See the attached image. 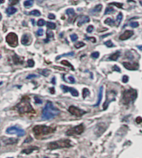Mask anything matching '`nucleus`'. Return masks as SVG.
Masks as SVG:
<instances>
[{
	"mask_svg": "<svg viewBox=\"0 0 142 158\" xmlns=\"http://www.w3.org/2000/svg\"><path fill=\"white\" fill-rule=\"evenodd\" d=\"M60 113V110L54 106V104L51 101L47 103L46 106L42 110V119H52L57 117Z\"/></svg>",
	"mask_w": 142,
	"mask_h": 158,
	"instance_id": "f257e3e1",
	"label": "nucleus"
},
{
	"mask_svg": "<svg viewBox=\"0 0 142 158\" xmlns=\"http://www.w3.org/2000/svg\"><path fill=\"white\" fill-rule=\"evenodd\" d=\"M17 108L20 113H30V112L34 113V109L30 103V99L29 97H23L20 103L17 105Z\"/></svg>",
	"mask_w": 142,
	"mask_h": 158,
	"instance_id": "f03ea898",
	"label": "nucleus"
},
{
	"mask_svg": "<svg viewBox=\"0 0 142 158\" xmlns=\"http://www.w3.org/2000/svg\"><path fill=\"white\" fill-rule=\"evenodd\" d=\"M56 128H52V127H47L45 125H36L33 128V131L36 136H44L50 134L55 132Z\"/></svg>",
	"mask_w": 142,
	"mask_h": 158,
	"instance_id": "7ed1b4c3",
	"label": "nucleus"
},
{
	"mask_svg": "<svg viewBox=\"0 0 142 158\" xmlns=\"http://www.w3.org/2000/svg\"><path fill=\"white\" fill-rule=\"evenodd\" d=\"M72 146V142L69 139H63V140H58V141H52L48 143L47 148L50 150H55L59 148H66V147H71Z\"/></svg>",
	"mask_w": 142,
	"mask_h": 158,
	"instance_id": "20e7f679",
	"label": "nucleus"
},
{
	"mask_svg": "<svg viewBox=\"0 0 142 158\" xmlns=\"http://www.w3.org/2000/svg\"><path fill=\"white\" fill-rule=\"evenodd\" d=\"M137 93L136 91L133 89H130L128 90L124 91L123 96H122V102L125 105H128L129 103H131L132 102L135 101V99H136Z\"/></svg>",
	"mask_w": 142,
	"mask_h": 158,
	"instance_id": "39448f33",
	"label": "nucleus"
},
{
	"mask_svg": "<svg viewBox=\"0 0 142 158\" xmlns=\"http://www.w3.org/2000/svg\"><path fill=\"white\" fill-rule=\"evenodd\" d=\"M6 41L10 46L15 47L18 44L17 36L15 33H13V32H10V33L8 34L7 37H6Z\"/></svg>",
	"mask_w": 142,
	"mask_h": 158,
	"instance_id": "423d86ee",
	"label": "nucleus"
},
{
	"mask_svg": "<svg viewBox=\"0 0 142 158\" xmlns=\"http://www.w3.org/2000/svg\"><path fill=\"white\" fill-rule=\"evenodd\" d=\"M84 125L83 124H80L72 128L69 129L68 132H67V135L68 136H73V135H79V134H81L83 132H84Z\"/></svg>",
	"mask_w": 142,
	"mask_h": 158,
	"instance_id": "0eeeda50",
	"label": "nucleus"
},
{
	"mask_svg": "<svg viewBox=\"0 0 142 158\" xmlns=\"http://www.w3.org/2000/svg\"><path fill=\"white\" fill-rule=\"evenodd\" d=\"M6 132L8 134H17L19 137H23L25 135V132L24 130L21 129L19 128H17V126H13V127H9L8 128H7Z\"/></svg>",
	"mask_w": 142,
	"mask_h": 158,
	"instance_id": "6e6552de",
	"label": "nucleus"
},
{
	"mask_svg": "<svg viewBox=\"0 0 142 158\" xmlns=\"http://www.w3.org/2000/svg\"><path fill=\"white\" fill-rule=\"evenodd\" d=\"M116 93L115 91H110V92H108L107 94H106V102L103 104V109L104 110H106L107 108L108 104L111 102L116 99Z\"/></svg>",
	"mask_w": 142,
	"mask_h": 158,
	"instance_id": "1a4fd4ad",
	"label": "nucleus"
},
{
	"mask_svg": "<svg viewBox=\"0 0 142 158\" xmlns=\"http://www.w3.org/2000/svg\"><path fill=\"white\" fill-rule=\"evenodd\" d=\"M107 128L106 124L105 123H101V124H98L97 125V127L95 128V130H94V133L97 137H100V136L102 135V133L106 131Z\"/></svg>",
	"mask_w": 142,
	"mask_h": 158,
	"instance_id": "9d476101",
	"label": "nucleus"
},
{
	"mask_svg": "<svg viewBox=\"0 0 142 158\" xmlns=\"http://www.w3.org/2000/svg\"><path fill=\"white\" fill-rule=\"evenodd\" d=\"M68 111L71 114H72L74 116H77V117H81V116L84 115L86 113V111L81 110V109L75 107V106H70L68 108Z\"/></svg>",
	"mask_w": 142,
	"mask_h": 158,
	"instance_id": "9b49d317",
	"label": "nucleus"
},
{
	"mask_svg": "<svg viewBox=\"0 0 142 158\" xmlns=\"http://www.w3.org/2000/svg\"><path fill=\"white\" fill-rule=\"evenodd\" d=\"M123 66L125 69L129 70H136L139 69L138 63H130V62H123Z\"/></svg>",
	"mask_w": 142,
	"mask_h": 158,
	"instance_id": "f8f14e48",
	"label": "nucleus"
},
{
	"mask_svg": "<svg viewBox=\"0 0 142 158\" xmlns=\"http://www.w3.org/2000/svg\"><path fill=\"white\" fill-rule=\"evenodd\" d=\"M61 88L63 89V90L64 92H71V94H72V95L75 96V97H77V96L79 95V94H78V92L77 90H75L73 88H71V87H68V86H66V85H61Z\"/></svg>",
	"mask_w": 142,
	"mask_h": 158,
	"instance_id": "ddd939ff",
	"label": "nucleus"
},
{
	"mask_svg": "<svg viewBox=\"0 0 142 158\" xmlns=\"http://www.w3.org/2000/svg\"><path fill=\"white\" fill-rule=\"evenodd\" d=\"M2 142L3 145H13L17 142L16 138H12V137H2Z\"/></svg>",
	"mask_w": 142,
	"mask_h": 158,
	"instance_id": "4468645a",
	"label": "nucleus"
},
{
	"mask_svg": "<svg viewBox=\"0 0 142 158\" xmlns=\"http://www.w3.org/2000/svg\"><path fill=\"white\" fill-rule=\"evenodd\" d=\"M132 36H133V32L131 31V30H126L125 32H123L120 36L119 39L121 40V41H124V40L129 39Z\"/></svg>",
	"mask_w": 142,
	"mask_h": 158,
	"instance_id": "2eb2a0df",
	"label": "nucleus"
},
{
	"mask_svg": "<svg viewBox=\"0 0 142 158\" xmlns=\"http://www.w3.org/2000/svg\"><path fill=\"white\" fill-rule=\"evenodd\" d=\"M89 22H90V18H89V17H87V16H81V17H80L77 25H78L79 27H81V26L83 25L84 23H89Z\"/></svg>",
	"mask_w": 142,
	"mask_h": 158,
	"instance_id": "dca6fc26",
	"label": "nucleus"
},
{
	"mask_svg": "<svg viewBox=\"0 0 142 158\" xmlns=\"http://www.w3.org/2000/svg\"><path fill=\"white\" fill-rule=\"evenodd\" d=\"M30 39H31V37H30V36H29V34H24L22 37L21 42L23 45H28V44L30 43Z\"/></svg>",
	"mask_w": 142,
	"mask_h": 158,
	"instance_id": "f3484780",
	"label": "nucleus"
},
{
	"mask_svg": "<svg viewBox=\"0 0 142 158\" xmlns=\"http://www.w3.org/2000/svg\"><path fill=\"white\" fill-rule=\"evenodd\" d=\"M102 94H103V86H101V88H100V90H99V94H98V99H97V103L94 105L95 107L99 106L100 103H101V101H102Z\"/></svg>",
	"mask_w": 142,
	"mask_h": 158,
	"instance_id": "a211bd4d",
	"label": "nucleus"
},
{
	"mask_svg": "<svg viewBox=\"0 0 142 158\" xmlns=\"http://www.w3.org/2000/svg\"><path fill=\"white\" fill-rule=\"evenodd\" d=\"M120 56V51H116L115 53H113L112 55H111L110 56V57H109V60L110 61H117V59L119 58Z\"/></svg>",
	"mask_w": 142,
	"mask_h": 158,
	"instance_id": "6ab92c4d",
	"label": "nucleus"
},
{
	"mask_svg": "<svg viewBox=\"0 0 142 158\" xmlns=\"http://www.w3.org/2000/svg\"><path fill=\"white\" fill-rule=\"evenodd\" d=\"M35 150H38V147H30V148H27V149H24V150H23V152H22L24 153V154H30V153L33 152L35 151Z\"/></svg>",
	"mask_w": 142,
	"mask_h": 158,
	"instance_id": "aec40b11",
	"label": "nucleus"
},
{
	"mask_svg": "<svg viewBox=\"0 0 142 158\" xmlns=\"http://www.w3.org/2000/svg\"><path fill=\"white\" fill-rule=\"evenodd\" d=\"M16 12H17V8H13V7H8V8H7V10H6V12H7L8 15H13V14H14Z\"/></svg>",
	"mask_w": 142,
	"mask_h": 158,
	"instance_id": "412c9836",
	"label": "nucleus"
},
{
	"mask_svg": "<svg viewBox=\"0 0 142 158\" xmlns=\"http://www.w3.org/2000/svg\"><path fill=\"white\" fill-rule=\"evenodd\" d=\"M102 9V4H97V6L94 7L93 9H91V13H93V12H100Z\"/></svg>",
	"mask_w": 142,
	"mask_h": 158,
	"instance_id": "4be33fe9",
	"label": "nucleus"
},
{
	"mask_svg": "<svg viewBox=\"0 0 142 158\" xmlns=\"http://www.w3.org/2000/svg\"><path fill=\"white\" fill-rule=\"evenodd\" d=\"M122 18H123V14L121 12H120L116 17V26H119L120 24L121 21H122Z\"/></svg>",
	"mask_w": 142,
	"mask_h": 158,
	"instance_id": "5701e85b",
	"label": "nucleus"
},
{
	"mask_svg": "<svg viewBox=\"0 0 142 158\" xmlns=\"http://www.w3.org/2000/svg\"><path fill=\"white\" fill-rule=\"evenodd\" d=\"M39 73L42 75L43 76H48L50 74V70H39Z\"/></svg>",
	"mask_w": 142,
	"mask_h": 158,
	"instance_id": "b1692460",
	"label": "nucleus"
},
{
	"mask_svg": "<svg viewBox=\"0 0 142 158\" xmlns=\"http://www.w3.org/2000/svg\"><path fill=\"white\" fill-rule=\"evenodd\" d=\"M66 12H67V14L70 17H72V16H75V11H74L73 8H68V9H67Z\"/></svg>",
	"mask_w": 142,
	"mask_h": 158,
	"instance_id": "393cba45",
	"label": "nucleus"
},
{
	"mask_svg": "<svg viewBox=\"0 0 142 158\" xmlns=\"http://www.w3.org/2000/svg\"><path fill=\"white\" fill-rule=\"evenodd\" d=\"M33 0H26L24 2V6L26 8H30L33 6Z\"/></svg>",
	"mask_w": 142,
	"mask_h": 158,
	"instance_id": "a878e982",
	"label": "nucleus"
},
{
	"mask_svg": "<svg viewBox=\"0 0 142 158\" xmlns=\"http://www.w3.org/2000/svg\"><path fill=\"white\" fill-rule=\"evenodd\" d=\"M105 23L107 24V25H110V26H114L115 25V22H114L111 18H110V17H108V18H106L105 20Z\"/></svg>",
	"mask_w": 142,
	"mask_h": 158,
	"instance_id": "bb28decb",
	"label": "nucleus"
},
{
	"mask_svg": "<svg viewBox=\"0 0 142 158\" xmlns=\"http://www.w3.org/2000/svg\"><path fill=\"white\" fill-rule=\"evenodd\" d=\"M30 15H33V16H36V17H39L41 15V12L38 10H33L32 12H29Z\"/></svg>",
	"mask_w": 142,
	"mask_h": 158,
	"instance_id": "cd10ccee",
	"label": "nucleus"
},
{
	"mask_svg": "<svg viewBox=\"0 0 142 158\" xmlns=\"http://www.w3.org/2000/svg\"><path fill=\"white\" fill-rule=\"evenodd\" d=\"M13 61L15 64H18V63H23V60H20V57H18L17 55H14L13 57Z\"/></svg>",
	"mask_w": 142,
	"mask_h": 158,
	"instance_id": "c85d7f7f",
	"label": "nucleus"
},
{
	"mask_svg": "<svg viewBox=\"0 0 142 158\" xmlns=\"http://www.w3.org/2000/svg\"><path fill=\"white\" fill-rule=\"evenodd\" d=\"M47 27L50 29H55L56 28V24L53 23H51V22H47Z\"/></svg>",
	"mask_w": 142,
	"mask_h": 158,
	"instance_id": "c756f323",
	"label": "nucleus"
},
{
	"mask_svg": "<svg viewBox=\"0 0 142 158\" xmlns=\"http://www.w3.org/2000/svg\"><path fill=\"white\" fill-rule=\"evenodd\" d=\"M115 10H114L113 8H111V6H108L107 8H106V11H105V14H109L111 12H113Z\"/></svg>",
	"mask_w": 142,
	"mask_h": 158,
	"instance_id": "7c9ffc66",
	"label": "nucleus"
},
{
	"mask_svg": "<svg viewBox=\"0 0 142 158\" xmlns=\"http://www.w3.org/2000/svg\"><path fill=\"white\" fill-rule=\"evenodd\" d=\"M90 95V92H89V90L88 89H83V90H82V97L83 98H86V96H88Z\"/></svg>",
	"mask_w": 142,
	"mask_h": 158,
	"instance_id": "2f4dec72",
	"label": "nucleus"
},
{
	"mask_svg": "<svg viewBox=\"0 0 142 158\" xmlns=\"http://www.w3.org/2000/svg\"><path fill=\"white\" fill-rule=\"evenodd\" d=\"M62 64H63V65H66V66H68L71 68V70H75L73 66H72V64H71V63H69L68 61H62Z\"/></svg>",
	"mask_w": 142,
	"mask_h": 158,
	"instance_id": "473e14b6",
	"label": "nucleus"
},
{
	"mask_svg": "<svg viewBox=\"0 0 142 158\" xmlns=\"http://www.w3.org/2000/svg\"><path fill=\"white\" fill-rule=\"evenodd\" d=\"M105 45L107 47H113V46H115L113 43L111 42V40H109V41H106V42H105Z\"/></svg>",
	"mask_w": 142,
	"mask_h": 158,
	"instance_id": "72a5a7b5",
	"label": "nucleus"
},
{
	"mask_svg": "<svg viewBox=\"0 0 142 158\" xmlns=\"http://www.w3.org/2000/svg\"><path fill=\"white\" fill-rule=\"evenodd\" d=\"M85 46V43L84 42H82V41H80V42H77L76 45H75V47L76 48H80V47H82V46Z\"/></svg>",
	"mask_w": 142,
	"mask_h": 158,
	"instance_id": "f704fd0d",
	"label": "nucleus"
},
{
	"mask_svg": "<svg viewBox=\"0 0 142 158\" xmlns=\"http://www.w3.org/2000/svg\"><path fill=\"white\" fill-rule=\"evenodd\" d=\"M45 21L43 20V19H39L38 20V26H39V27H42V26H44L45 25Z\"/></svg>",
	"mask_w": 142,
	"mask_h": 158,
	"instance_id": "c9c22d12",
	"label": "nucleus"
},
{
	"mask_svg": "<svg viewBox=\"0 0 142 158\" xmlns=\"http://www.w3.org/2000/svg\"><path fill=\"white\" fill-rule=\"evenodd\" d=\"M71 39H72V41H76L78 39V37H77V34H75V33L72 34V35H71Z\"/></svg>",
	"mask_w": 142,
	"mask_h": 158,
	"instance_id": "e433bc0d",
	"label": "nucleus"
},
{
	"mask_svg": "<svg viewBox=\"0 0 142 158\" xmlns=\"http://www.w3.org/2000/svg\"><path fill=\"white\" fill-rule=\"evenodd\" d=\"M65 81H68V83H71V84H74L75 83V79L72 76H69L68 79H66Z\"/></svg>",
	"mask_w": 142,
	"mask_h": 158,
	"instance_id": "4c0bfd02",
	"label": "nucleus"
},
{
	"mask_svg": "<svg viewBox=\"0 0 142 158\" xmlns=\"http://www.w3.org/2000/svg\"><path fill=\"white\" fill-rule=\"evenodd\" d=\"M28 65H29V67H33V66H34V61H33V60L29 59V61H28Z\"/></svg>",
	"mask_w": 142,
	"mask_h": 158,
	"instance_id": "58836bf2",
	"label": "nucleus"
},
{
	"mask_svg": "<svg viewBox=\"0 0 142 158\" xmlns=\"http://www.w3.org/2000/svg\"><path fill=\"white\" fill-rule=\"evenodd\" d=\"M109 5H116V7H118V8H122V6H123V4H122V3H111Z\"/></svg>",
	"mask_w": 142,
	"mask_h": 158,
	"instance_id": "ea45409f",
	"label": "nucleus"
},
{
	"mask_svg": "<svg viewBox=\"0 0 142 158\" xmlns=\"http://www.w3.org/2000/svg\"><path fill=\"white\" fill-rule=\"evenodd\" d=\"M99 56H100V54H99V52H97V51H96V52H93V53L91 54V57H92V58H94V59H97V58H98Z\"/></svg>",
	"mask_w": 142,
	"mask_h": 158,
	"instance_id": "a19ab883",
	"label": "nucleus"
},
{
	"mask_svg": "<svg viewBox=\"0 0 142 158\" xmlns=\"http://www.w3.org/2000/svg\"><path fill=\"white\" fill-rule=\"evenodd\" d=\"M93 30H94V27H93V26H91V25H90V26H88V27H87V28H86V32H89V33H91Z\"/></svg>",
	"mask_w": 142,
	"mask_h": 158,
	"instance_id": "79ce46f5",
	"label": "nucleus"
},
{
	"mask_svg": "<svg viewBox=\"0 0 142 158\" xmlns=\"http://www.w3.org/2000/svg\"><path fill=\"white\" fill-rule=\"evenodd\" d=\"M47 39H50L52 37H54L53 32H47Z\"/></svg>",
	"mask_w": 142,
	"mask_h": 158,
	"instance_id": "37998d69",
	"label": "nucleus"
},
{
	"mask_svg": "<svg viewBox=\"0 0 142 158\" xmlns=\"http://www.w3.org/2000/svg\"><path fill=\"white\" fill-rule=\"evenodd\" d=\"M18 2H19V0H9V4L11 6L15 5V4H17Z\"/></svg>",
	"mask_w": 142,
	"mask_h": 158,
	"instance_id": "c03bdc74",
	"label": "nucleus"
},
{
	"mask_svg": "<svg viewBox=\"0 0 142 158\" xmlns=\"http://www.w3.org/2000/svg\"><path fill=\"white\" fill-rule=\"evenodd\" d=\"M66 56H74V53H73V52H70V53H66V54H63V55L60 56V57H57V60H58V59H59L60 57H66Z\"/></svg>",
	"mask_w": 142,
	"mask_h": 158,
	"instance_id": "a18cd8bd",
	"label": "nucleus"
},
{
	"mask_svg": "<svg viewBox=\"0 0 142 158\" xmlns=\"http://www.w3.org/2000/svg\"><path fill=\"white\" fill-rule=\"evenodd\" d=\"M43 32H44V31L42 28L39 29V30H38V32H37V35H38V37H42V36L43 35Z\"/></svg>",
	"mask_w": 142,
	"mask_h": 158,
	"instance_id": "49530a36",
	"label": "nucleus"
},
{
	"mask_svg": "<svg viewBox=\"0 0 142 158\" xmlns=\"http://www.w3.org/2000/svg\"><path fill=\"white\" fill-rule=\"evenodd\" d=\"M128 80H129V77H128L127 75H124L123 78H122V82H123V83H127Z\"/></svg>",
	"mask_w": 142,
	"mask_h": 158,
	"instance_id": "de8ad7c7",
	"label": "nucleus"
},
{
	"mask_svg": "<svg viewBox=\"0 0 142 158\" xmlns=\"http://www.w3.org/2000/svg\"><path fill=\"white\" fill-rule=\"evenodd\" d=\"M138 26H139V23H136V22H134V23H131V27L134 28H138Z\"/></svg>",
	"mask_w": 142,
	"mask_h": 158,
	"instance_id": "09e8293b",
	"label": "nucleus"
},
{
	"mask_svg": "<svg viewBox=\"0 0 142 158\" xmlns=\"http://www.w3.org/2000/svg\"><path fill=\"white\" fill-rule=\"evenodd\" d=\"M34 100H35V103H38V104H40V103H42V101L40 99H38V97H35Z\"/></svg>",
	"mask_w": 142,
	"mask_h": 158,
	"instance_id": "8fccbe9b",
	"label": "nucleus"
},
{
	"mask_svg": "<svg viewBox=\"0 0 142 158\" xmlns=\"http://www.w3.org/2000/svg\"><path fill=\"white\" fill-rule=\"evenodd\" d=\"M37 76H38V75H34V74H33V75H29V76H27V79H32V78H36Z\"/></svg>",
	"mask_w": 142,
	"mask_h": 158,
	"instance_id": "3c124183",
	"label": "nucleus"
},
{
	"mask_svg": "<svg viewBox=\"0 0 142 158\" xmlns=\"http://www.w3.org/2000/svg\"><path fill=\"white\" fill-rule=\"evenodd\" d=\"M113 70H116V71H118V72H120V69L117 66H113Z\"/></svg>",
	"mask_w": 142,
	"mask_h": 158,
	"instance_id": "603ef678",
	"label": "nucleus"
},
{
	"mask_svg": "<svg viewBox=\"0 0 142 158\" xmlns=\"http://www.w3.org/2000/svg\"><path fill=\"white\" fill-rule=\"evenodd\" d=\"M87 39L90 40L91 41H92V42H94V43H95V42L97 41V40H96V38H95V37H87Z\"/></svg>",
	"mask_w": 142,
	"mask_h": 158,
	"instance_id": "864d4df0",
	"label": "nucleus"
},
{
	"mask_svg": "<svg viewBox=\"0 0 142 158\" xmlns=\"http://www.w3.org/2000/svg\"><path fill=\"white\" fill-rule=\"evenodd\" d=\"M48 17H49V19H55V15H54V14H49V15H48Z\"/></svg>",
	"mask_w": 142,
	"mask_h": 158,
	"instance_id": "5fc2aeb1",
	"label": "nucleus"
},
{
	"mask_svg": "<svg viewBox=\"0 0 142 158\" xmlns=\"http://www.w3.org/2000/svg\"><path fill=\"white\" fill-rule=\"evenodd\" d=\"M136 123L137 124H140V123H142V119L141 118H140V117H138L136 119Z\"/></svg>",
	"mask_w": 142,
	"mask_h": 158,
	"instance_id": "6e6d98bb",
	"label": "nucleus"
},
{
	"mask_svg": "<svg viewBox=\"0 0 142 158\" xmlns=\"http://www.w3.org/2000/svg\"><path fill=\"white\" fill-rule=\"evenodd\" d=\"M32 140H33V139H32V137H29V139H26V140L24 141V143H28V142H29V141H32Z\"/></svg>",
	"mask_w": 142,
	"mask_h": 158,
	"instance_id": "4d7b16f0",
	"label": "nucleus"
},
{
	"mask_svg": "<svg viewBox=\"0 0 142 158\" xmlns=\"http://www.w3.org/2000/svg\"><path fill=\"white\" fill-rule=\"evenodd\" d=\"M50 91H51V94H54V93H55V90H54V89H52V88L50 89Z\"/></svg>",
	"mask_w": 142,
	"mask_h": 158,
	"instance_id": "13d9d810",
	"label": "nucleus"
},
{
	"mask_svg": "<svg viewBox=\"0 0 142 158\" xmlns=\"http://www.w3.org/2000/svg\"><path fill=\"white\" fill-rule=\"evenodd\" d=\"M137 48H138L139 50L142 51V46H137Z\"/></svg>",
	"mask_w": 142,
	"mask_h": 158,
	"instance_id": "bf43d9fd",
	"label": "nucleus"
},
{
	"mask_svg": "<svg viewBox=\"0 0 142 158\" xmlns=\"http://www.w3.org/2000/svg\"><path fill=\"white\" fill-rule=\"evenodd\" d=\"M55 79H56V78H53V79L52 80V82L53 84H55V83H56V80H55Z\"/></svg>",
	"mask_w": 142,
	"mask_h": 158,
	"instance_id": "052dcab7",
	"label": "nucleus"
},
{
	"mask_svg": "<svg viewBox=\"0 0 142 158\" xmlns=\"http://www.w3.org/2000/svg\"><path fill=\"white\" fill-rule=\"evenodd\" d=\"M3 2H4V0H1V3H3Z\"/></svg>",
	"mask_w": 142,
	"mask_h": 158,
	"instance_id": "680f3d73",
	"label": "nucleus"
},
{
	"mask_svg": "<svg viewBox=\"0 0 142 158\" xmlns=\"http://www.w3.org/2000/svg\"><path fill=\"white\" fill-rule=\"evenodd\" d=\"M81 158H85V157H81Z\"/></svg>",
	"mask_w": 142,
	"mask_h": 158,
	"instance_id": "e2e57ef3",
	"label": "nucleus"
},
{
	"mask_svg": "<svg viewBox=\"0 0 142 158\" xmlns=\"http://www.w3.org/2000/svg\"><path fill=\"white\" fill-rule=\"evenodd\" d=\"M45 158H48V157H45Z\"/></svg>",
	"mask_w": 142,
	"mask_h": 158,
	"instance_id": "0e129e2a",
	"label": "nucleus"
},
{
	"mask_svg": "<svg viewBox=\"0 0 142 158\" xmlns=\"http://www.w3.org/2000/svg\"><path fill=\"white\" fill-rule=\"evenodd\" d=\"M10 158H11V157H10Z\"/></svg>",
	"mask_w": 142,
	"mask_h": 158,
	"instance_id": "69168bd1",
	"label": "nucleus"
}]
</instances>
